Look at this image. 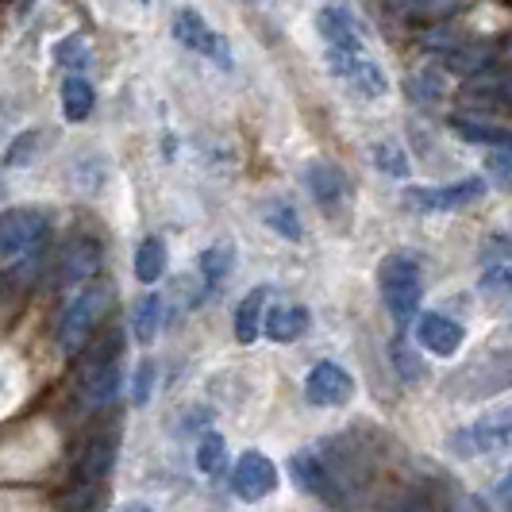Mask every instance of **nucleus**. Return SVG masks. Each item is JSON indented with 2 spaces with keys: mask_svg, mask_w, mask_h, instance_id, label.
<instances>
[{
  "mask_svg": "<svg viewBox=\"0 0 512 512\" xmlns=\"http://www.w3.org/2000/svg\"><path fill=\"white\" fill-rule=\"evenodd\" d=\"M112 301H116L112 285H101V282L81 285V293L66 305L62 320H58V347H62L66 355H81V351H85V343H89V335L97 332V328H101V320L108 316Z\"/></svg>",
  "mask_w": 512,
  "mask_h": 512,
  "instance_id": "1",
  "label": "nucleus"
},
{
  "mask_svg": "<svg viewBox=\"0 0 512 512\" xmlns=\"http://www.w3.org/2000/svg\"><path fill=\"white\" fill-rule=\"evenodd\" d=\"M378 285H382V301L393 312L397 324H409L420 312V293H424V278H420V262L412 255H385L378 266Z\"/></svg>",
  "mask_w": 512,
  "mask_h": 512,
  "instance_id": "2",
  "label": "nucleus"
},
{
  "mask_svg": "<svg viewBox=\"0 0 512 512\" xmlns=\"http://www.w3.org/2000/svg\"><path fill=\"white\" fill-rule=\"evenodd\" d=\"M324 62L362 101H378V97L389 93V81H385L378 58L366 51V43H355V47H324Z\"/></svg>",
  "mask_w": 512,
  "mask_h": 512,
  "instance_id": "3",
  "label": "nucleus"
},
{
  "mask_svg": "<svg viewBox=\"0 0 512 512\" xmlns=\"http://www.w3.org/2000/svg\"><path fill=\"white\" fill-rule=\"evenodd\" d=\"M47 231H51V220L39 208H8V212H0V266L8 270V266L27 262L43 247Z\"/></svg>",
  "mask_w": 512,
  "mask_h": 512,
  "instance_id": "4",
  "label": "nucleus"
},
{
  "mask_svg": "<svg viewBox=\"0 0 512 512\" xmlns=\"http://www.w3.org/2000/svg\"><path fill=\"white\" fill-rule=\"evenodd\" d=\"M170 31H174V39H178L181 47H189V51L208 58V62H216L220 70H231V66H235L228 39L208 24L205 16H197L193 8H178L174 20H170Z\"/></svg>",
  "mask_w": 512,
  "mask_h": 512,
  "instance_id": "5",
  "label": "nucleus"
},
{
  "mask_svg": "<svg viewBox=\"0 0 512 512\" xmlns=\"http://www.w3.org/2000/svg\"><path fill=\"white\" fill-rule=\"evenodd\" d=\"M486 197V181L482 178H462L455 185H412L405 189V205L420 208V212H451V208H466Z\"/></svg>",
  "mask_w": 512,
  "mask_h": 512,
  "instance_id": "6",
  "label": "nucleus"
},
{
  "mask_svg": "<svg viewBox=\"0 0 512 512\" xmlns=\"http://www.w3.org/2000/svg\"><path fill=\"white\" fill-rule=\"evenodd\" d=\"M305 397L316 409H343L355 397V378L339 362H316L305 378Z\"/></svg>",
  "mask_w": 512,
  "mask_h": 512,
  "instance_id": "7",
  "label": "nucleus"
},
{
  "mask_svg": "<svg viewBox=\"0 0 512 512\" xmlns=\"http://www.w3.org/2000/svg\"><path fill=\"white\" fill-rule=\"evenodd\" d=\"M278 482H282L278 466L266 459L262 451H243V455L235 459L231 489H235L243 501H262V497H270V493L278 489Z\"/></svg>",
  "mask_w": 512,
  "mask_h": 512,
  "instance_id": "8",
  "label": "nucleus"
},
{
  "mask_svg": "<svg viewBox=\"0 0 512 512\" xmlns=\"http://www.w3.org/2000/svg\"><path fill=\"white\" fill-rule=\"evenodd\" d=\"M416 343L436 359H455L466 343V328L443 312H420L416 316Z\"/></svg>",
  "mask_w": 512,
  "mask_h": 512,
  "instance_id": "9",
  "label": "nucleus"
},
{
  "mask_svg": "<svg viewBox=\"0 0 512 512\" xmlns=\"http://www.w3.org/2000/svg\"><path fill=\"white\" fill-rule=\"evenodd\" d=\"M289 474H293V482L312 493V497H320V501H339V489H335V478L332 470H328V462L320 459V451L316 447H301V451H293V459H289Z\"/></svg>",
  "mask_w": 512,
  "mask_h": 512,
  "instance_id": "10",
  "label": "nucleus"
},
{
  "mask_svg": "<svg viewBox=\"0 0 512 512\" xmlns=\"http://www.w3.org/2000/svg\"><path fill=\"white\" fill-rule=\"evenodd\" d=\"M462 439H470V455H493V451H505L512 443V409H489L482 412Z\"/></svg>",
  "mask_w": 512,
  "mask_h": 512,
  "instance_id": "11",
  "label": "nucleus"
},
{
  "mask_svg": "<svg viewBox=\"0 0 512 512\" xmlns=\"http://www.w3.org/2000/svg\"><path fill=\"white\" fill-rule=\"evenodd\" d=\"M305 185H308V193H312V201L320 208H328V212L343 208L347 197H351V185L343 178V170L332 166V162H308Z\"/></svg>",
  "mask_w": 512,
  "mask_h": 512,
  "instance_id": "12",
  "label": "nucleus"
},
{
  "mask_svg": "<svg viewBox=\"0 0 512 512\" xmlns=\"http://www.w3.org/2000/svg\"><path fill=\"white\" fill-rule=\"evenodd\" d=\"M316 31L324 39V47H355V43H366L362 39V24L339 4H328L316 12Z\"/></svg>",
  "mask_w": 512,
  "mask_h": 512,
  "instance_id": "13",
  "label": "nucleus"
},
{
  "mask_svg": "<svg viewBox=\"0 0 512 512\" xmlns=\"http://www.w3.org/2000/svg\"><path fill=\"white\" fill-rule=\"evenodd\" d=\"M312 324V312L305 305H274L262 316V332L274 343H297Z\"/></svg>",
  "mask_w": 512,
  "mask_h": 512,
  "instance_id": "14",
  "label": "nucleus"
},
{
  "mask_svg": "<svg viewBox=\"0 0 512 512\" xmlns=\"http://www.w3.org/2000/svg\"><path fill=\"white\" fill-rule=\"evenodd\" d=\"M120 385H124L120 382V355L112 351V355H104V359H97L89 366L81 389H85V397H89L93 405H108V401H116Z\"/></svg>",
  "mask_w": 512,
  "mask_h": 512,
  "instance_id": "15",
  "label": "nucleus"
},
{
  "mask_svg": "<svg viewBox=\"0 0 512 512\" xmlns=\"http://www.w3.org/2000/svg\"><path fill=\"white\" fill-rule=\"evenodd\" d=\"M101 270V247L93 239H74L62 251V282L66 285H85Z\"/></svg>",
  "mask_w": 512,
  "mask_h": 512,
  "instance_id": "16",
  "label": "nucleus"
},
{
  "mask_svg": "<svg viewBox=\"0 0 512 512\" xmlns=\"http://www.w3.org/2000/svg\"><path fill=\"white\" fill-rule=\"evenodd\" d=\"M266 297H270V289H266V285H255V289L235 305V339H239V343H255L258 339L262 316H266Z\"/></svg>",
  "mask_w": 512,
  "mask_h": 512,
  "instance_id": "17",
  "label": "nucleus"
},
{
  "mask_svg": "<svg viewBox=\"0 0 512 512\" xmlns=\"http://www.w3.org/2000/svg\"><path fill=\"white\" fill-rule=\"evenodd\" d=\"M93 104H97V89H93V81H89V77L70 74L66 81H62V112H66V120H70V124L89 120Z\"/></svg>",
  "mask_w": 512,
  "mask_h": 512,
  "instance_id": "18",
  "label": "nucleus"
},
{
  "mask_svg": "<svg viewBox=\"0 0 512 512\" xmlns=\"http://www.w3.org/2000/svg\"><path fill=\"white\" fill-rule=\"evenodd\" d=\"M112 459H116V439H93L85 451H81V459H77V478L81 482H101L104 474L112 470Z\"/></svg>",
  "mask_w": 512,
  "mask_h": 512,
  "instance_id": "19",
  "label": "nucleus"
},
{
  "mask_svg": "<svg viewBox=\"0 0 512 512\" xmlns=\"http://www.w3.org/2000/svg\"><path fill=\"white\" fill-rule=\"evenodd\" d=\"M451 131H455L459 139H466V143H474V147H493V151L512 147V131L509 128H493V124H482V120L455 116V120H451Z\"/></svg>",
  "mask_w": 512,
  "mask_h": 512,
  "instance_id": "20",
  "label": "nucleus"
},
{
  "mask_svg": "<svg viewBox=\"0 0 512 512\" xmlns=\"http://www.w3.org/2000/svg\"><path fill=\"white\" fill-rule=\"evenodd\" d=\"M158 328H162V297L158 293H147L135 301V312H131V332L143 347H151L158 339Z\"/></svg>",
  "mask_w": 512,
  "mask_h": 512,
  "instance_id": "21",
  "label": "nucleus"
},
{
  "mask_svg": "<svg viewBox=\"0 0 512 512\" xmlns=\"http://www.w3.org/2000/svg\"><path fill=\"white\" fill-rule=\"evenodd\" d=\"M162 274H166V243L158 235H147L135 247V278L143 285H154Z\"/></svg>",
  "mask_w": 512,
  "mask_h": 512,
  "instance_id": "22",
  "label": "nucleus"
},
{
  "mask_svg": "<svg viewBox=\"0 0 512 512\" xmlns=\"http://www.w3.org/2000/svg\"><path fill=\"white\" fill-rule=\"evenodd\" d=\"M231 270H235V247L231 243H212L201 255V278H205L208 289H216Z\"/></svg>",
  "mask_w": 512,
  "mask_h": 512,
  "instance_id": "23",
  "label": "nucleus"
},
{
  "mask_svg": "<svg viewBox=\"0 0 512 512\" xmlns=\"http://www.w3.org/2000/svg\"><path fill=\"white\" fill-rule=\"evenodd\" d=\"M262 220H266V228H274L282 239H301L305 228H301V216H297V208L289 205V201H270V205L262 208Z\"/></svg>",
  "mask_w": 512,
  "mask_h": 512,
  "instance_id": "24",
  "label": "nucleus"
},
{
  "mask_svg": "<svg viewBox=\"0 0 512 512\" xmlns=\"http://www.w3.org/2000/svg\"><path fill=\"white\" fill-rule=\"evenodd\" d=\"M224 455H228V443L220 432H205V436L197 439V451H193V462H197V470L212 478V474H220L224 470Z\"/></svg>",
  "mask_w": 512,
  "mask_h": 512,
  "instance_id": "25",
  "label": "nucleus"
},
{
  "mask_svg": "<svg viewBox=\"0 0 512 512\" xmlns=\"http://www.w3.org/2000/svg\"><path fill=\"white\" fill-rule=\"evenodd\" d=\"M374 166L389 174V178H409V154L405 147L397 143V139H382V143H374Z\"/></svg>",
  "mask_w": 512,
  "mask_h": 512,
  "instance_id": "26",
  "label": "nucleus"
},
{
  "mask_svg": "<svg viewBox=\"0 0 512 512\" xmlns=\"http://www.w3.org/2000/svg\"><path fill=\"white\" fill-rule=\"evenodd\" d=\"M393 8H401L405 16H424V20H436L459 8V0H393Z\"/></svg>",
  "mask_w": 512,
  "mask_h": 512,
  "instance_id": "27",
  "label": "nucleus"
},
{
  "mask_svg": "<svg viewBox=\"0 0 512 512\" xmlns=\"http://www.w3.org/2000/svg\"><path fill=\"white\" fill-rule=\"evenodd\" d=\"M35 147H39V131H24L20 139H12V143H8L4 166H12V170H20V166H31V158H35Z\"/></svg>",
  "mask_w": 512,
  "mask_h": 512,
  "instance_id": "28",
  "label": "nucleus"
},
{
  "mask_svg": "<svg viewBox=\"0 0 512 512\" xmlns=\"http://www.w3.org/2000/svg\"><path fill=\"white\" fill-rule=\"evenodd\" d=\"M85 58H89V47H85L81 35H70V39H62V43L54 47V62H58V66H81Z\"/></svg>",
  "mask_w": 512,
  "mask_h": 512,
  "instance_id": "29",
  "label": "nucleus"
},
{
  "mask_svg": "<svg viewBox=\"0 0 512 512\" xmlns=\"http://www.w3.org/2000/svg\"><path fill=\"white\" fill-rule=\"evenodd\" d=\"M154 393V362H139V370H135V389H131V401L135 405H147Z\"/></svg>",
  "mask_w": 512,
  "mask_h": 512,
  "instance_id": "30",
  "label": "nucleus"
},
{
  "mask_svg": "<svg viewBox=\"0 0 512 512\" xmlns=\"http://www.w3.org/2000/svg\"><path fill=\"white\" fill-rule=\"evenodd\" d=\"M393 359H397L401 374H405L409 382H420V378H424V366H420V362H412V355H409V347H405V343H397V347H393Z\"/></svg>",
  "mask_w": 512,
  "mask_h": 512,
  "instance_id": "31",
  "label": "nucleus"
},
{
  "mask_svg": "<svg viewBox=\"0 0 512 512\" xmlns=\"http://www.w3.org/2000/svg\"><path fill=\"white\" fill-rule=\"evenodd\" d=\"M489 170L512 185V147H501L497 154H489Z\"/></svg>",
  "mask_w": 512,
  "mask_h": 512,
  "instance_id": "32",
  "label": "nucleus"
},
{
  "mask_svg": "<svg viewBox=\"0 0 512 512\" xmlns=\"http://www.w3.org/2000/svg\"><path fill=\"white\" fill-rule=\"evenodd\" d=\"M482 289H512V270L509 266H493L482 274Z\"/></svg>",
  "mask_w": 512,
  "mask_h": 512,
  "instance_id": "33",
  "label": "nucleus"
},
{
  "mask_svg": "<svg viewBox=\"0 0 512 512\" xmlns=\"http://www.w3.org/2000/svg\"><path fill=\"white\" fill-rule=\"evenodd\" d=\"M486 58H489V51H478V47H474V51L455 54V62H451V66H455V70H482V66H489Z\"/></svg>",
  "mask_w": 512,
  "mask_h": 512,
  "instance_id": "34",
  "label": "nucleus"
},
{
  "mask_svg": "<svg viewBox=\"0 0 512 512\" xmlns=\"http://www.w3.org/2000/svg\"><path fill=\"white\" fill-rule=\"evenodd\" d=\"M493 505H497L501 512H512V470L493 486Z\"/></svg>",
  "mask_w": 512,
  "mask_h": 512,
  "instance_id": "35",
  "label": "nucleus"
},
{
  "mask_svg": "<svg viewBox=\"0 0 512 512\" xmlns=\"http://www.w3.org/2000/svg\"><path fill=\"white\" fill-rule=\"evenodd\" d=\"M116 512H154V509L147 505V501H131V505H120Z\"/></svg>",
  "mask_w": 512,
  "mask_h": 512,
  "instance_id": "36",
  "label": "nucleus"
},
{
  "mask_svg": "<svg viewBox=\"0 0 512 512\" xmlns=\"http://www.w3.org/2000/svg\"><path fill=\"white\" fill-rule=\"evenodd\" d=\"M505 97H509V101H512V77H509V81H505Z\"/></svg>",
  "mask_w": 512,
  "mask_h": 512,
  "instance_id": "37",
  "label": "nucleus"
},
{
  "mask_svg": "<svg viewBox=\"0 0 512 512\" xmlns=\"http://www.w3.org/2000/svg\"><path fill=\"white\" fill-rule=\"evenodd\" d=\"M0 197H4V174H0Z\"/></svg>",
  "mask_w": 512,
  "mask_h": 512,
  "instance_id": "38",
  "label": "nucleus"
}]
</instances>
